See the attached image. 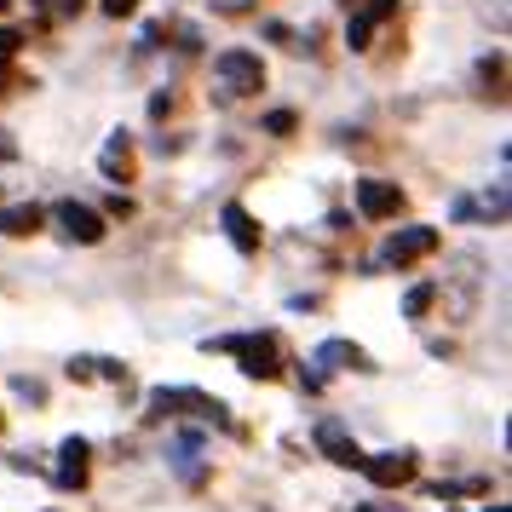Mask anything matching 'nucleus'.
I'll list each match as a JSON object with an SVG mask.
<instances>
[{
    "mask_svg": "<svg viewBox=\"0 0 512 512\" xmlns=\"http://www.w3.org/2000/svg\"><path fill=\"white\" fill-rule=\"evenodd\" d=\"M213 75L225 81V93H231V98H248V93L265 87V64H259L254 52H242V47L219 52V58H213Z\"/></svg>",
    "mask_w": 512,
    "mask_h": 512,
    "instance_id": "f257e3e1",
    "label": "nucleus"
},
{
    "mask_svg": "<svg viewBox=\"0 0 512 512\" xmlns=\"http://www.w3.org/2000/svg\"><path fill=\"white\" fill-rule=\"evenodd\" d=\"M208 346L236 351L242 374H254V380H271V374H277V340H271V334H236V340H208Z\"/></svg>",
    "mask_w": 512,
    "mask_h": 512,
    "instance_id": "f03ea898",
    "label": "nucleus"
},
{
    "mask_svg": "<svg viewBox=\"0 0 512 512\" xmlns=\"http://www.w3.org/2000/svg\"><path fill=\"white\" fill-rule=\"evenodd\" d=\"M173 409H196L202 420H213V426H231V415H225V403L208 392H150V415H173Z\"/></svg>",
    "mask_w": 512,
    "mask_h": 512,
    "instance_id": "7ed1b4c3",
    "label": "nucleus"
},
{
    "mask_svg": "<svg viewBox=\"0 0 512 512\" xmlns=\"http://www.w3.org/2000/svg\"><path fill=\"white\" fill-rule=\"evenodd\" d=\"M392 12H397V0H357V6H351V18H346V47L351 52H369L374 29L386 24Z\"/></svg>",
    "mask_w": 512,
    "mask_h": 512,
    "instance_id": "20e7f679",
    "label": "nucleus"
},
{
    "mask_svg": "<svg viewBox=\"0 0 512 512\" xmlns=\"http://www.w3.org/2000/svg\"><path fill=\"white\" fill-rule=\"evenodd\" d=\"M58 225H64V236L81 242V248L104 242V219H98L93 208H81V202H58Z\"/></svg>",
    "mask_w": 512,
    "mask_h": 512,
    "instance_id": "39448f33",
    "label": "nucleus"
},
{
    "mask_svg": "<svg viewBox=\"0 0 512 512\" xmlns=\"http://www.w3.org/2000/svg\"><path fill=\"white\" fill-rule=\"evenodd\" d=\"M438 248V231L432 225H409V231H397L392 242H386V259L392 265H415V259H426Z\"/></svg>",
    "mask_w": 512,
    "mask_h": 512,
    "instance_id": "423d86ee",
    "label": "nucleus"
},
{
    "mask_svg": "<svg viewBox=\"0 0 512 512\" xmlns=\"http://www.w3.org/2000/svg\"><path fill=\"white\" fill-rule=\"evenodd\" d=\"M357 472H369L374 489H397V484H409V478H415V461L392 449V455H363V466H357Z\"/></svg>",
    "mask_w": 512,
    "mask_h": 512,
    "instance_id": "0eeeda50",
    "label": "nucleus"
},
{
    "mask_svg": "<svg viewBox=\"0 0 512 512\" xmlns=\"http://www.w3.org/2000/svg\"><path fill=\"white\" fill-rule=\"evenodd\" d=\"M317 449H323L334 466H363V449H357V438H351L340 420H323V426H317Z\"/></svg>",
    "mask_w": 512,
    "mask_h": 512,
    "instance_id": "6e6552de",
    "label": "nucleus"
},
{
    "mask_svg": "<svg viewBox=\"0 0 512 512\" xmlns=\"http://www.w3.org/2000/svg\"><path fill=\"white\" fill-rule=\"evenodd\" d=\"M357 208H363V219H392L403 208V190L386 185V179H363L357 185Z\"/></svg>",
    "mask_w": 512,
    "mask_h": 512,
    "instance_id": "1a4fd4ad",
    "label": "nucleus"
},
{
    "mask_svg": "<svg viewBox=\"0 0 512 512\" xmlns=\"http://www.w3.org/2000/svg\"><path fill=\"white\" fill-rule=\"evenodd\" d=\"M87 455H93L87 438H64V443H58V484H64V489L87 484Z\"/></svg>",
    "mask_w": 512,
    "mask_h": 512,
    "instance_id": "9d476101",
    "label": "nucleus"
},
{
    "mask_svg": "<svg viewBox=\"0 0 512 512\" xmlns=\"http://www.w3.org/2000/svg\"><path fill=\"white\" fill-rule=\"evenodd\" d=\"M219 225H225V236H231L242 254H259V225H254V213H248V208H236V202H231V208L219 213Z\"/></svg>",
    "mask_w": 512,
    "mask_h": 512,
    "instance_id": "9b49d317",
    "label": "nucleus"
},
{
    "mask_svg": "<svg viewBox=\"0 0 512 512\" xmlns=\"http://www.w3.org/2000/svg\"><path fill=\"white\" fill-rule=\"evenodd\" d=\"M317 369H369V351L351 340H323L317 346Z\"/></svg>",
    "mask_w": 512,
    "mask_h": 512,
    "instance_id": "f8f14e48",
    "label": "nucleus"
},
{
    "mask_svg": "<svg viewBox=\"0 0 512 512\" xmlns=\"http://www.w3.org/2000/svg\"><path fill=\"white\" fill-rule=\"evenodd\" d=\"M41 219H47V213L35 208V202H18V208H0V231L6 236H35Z\"/></svg>",
    "mask_w": 512,
    "mask_h": 512,
    "instance_id": "ddd939ff",
    "label": "nucleus"
},
{
    "mask_svg": "<svg viewBox=\"0 0 512 512\" xmlns=\"http://www.w3.org/2000/svg\"><path fill=\"white\" fill-rule=\"evenodd\" d=\"M104 173H110V179H127V173H133V156H127V133H116V139H110V150H104Z\"/></svg>",
    "mask_w": 512,
    "mask_h": 512,
    "instance_id": "4468645a",
    "label": "nucleus"
},
{
    "mask_svg": "<svg viewBox=\"0 0 512 512\" xmlns=\"http://www.w3.org/2000/svg\"><path fill=\"white\" fill-rule=\"evenodd\" d=\"M18 41H24L18 29H0V75H6V64H12V58H18Z\"/></svg>",
    "mask_w": 512,
    "mask_h": 512,
    "instance_id": "2eb2a0df",
    "label": "nucleus"
},
{
    "mask_svg": "<svg viewBox=\"0 0 512 512\" xmlns=\"http://www.w3.org/2000/svg\"><path fill=\"white\" fill-rule=\"evenodd\" d=\"M426 305H432V288H415V294H409V300H403V311H409V317H420V311H426Z\"/></svg>",
    "mask_w": 512,
    "mask_h": 512,
    "instance_id": "dca6fc26",
    "label": "nucleus"
},
{
    "mask_svg": "<svg viewBox=\"0 0 512 512\" xmlns=\"http://www.w3.org/2000/svg\"><path fill=\"white\" fill-rule=\"evenodd\" d=\"M265 127H271V133H294V116H288V110H277V116L265 121Z\"/></svg>",
    "mask_w": 512,
    "mask_h": 512,
    "instance_id": "f3484780",
    "label": "nucleus"
},
{
    "mask_svg": "<svg viewBox=\"0 0 512 512\" xmlns=\"http://www.w3.org/2000/svg\"><path fill=\"white\" fill-rule=\"evenodd\" d=\"M104 12H110V18H121V12H133V0H104Z\"/></svg>",
    "mask_w": 512,
    "mask_h": 512,
    "instance_id": "a211bd4d",
    "label": "nucleus"
},
{
    "mask_svg": "<svg viewBox=\"0 0 512 512\" xmlns=\"http://www.w3.org/2000/svg\"><path fill=\"white\" fill-rule=\"evenodd\" d=\"M351 512H403V507H351Z\"/></svg>",
    "mask_w": 512,
    "mask_h": 512,
    "instance_id": "6ab92c4d",
    "label": "nucleus"
},
{
    "mask_svg": "<svg viewBox=\"0 0 512 512\" xmlns=\"http://www.w3.org/2000/svg\"><path fill=\"white\" fill-rule=\"evenodd\" d=\"M351 6H357V0H346V12H351Z\"/></svg>",
    "mask_w": 512,
    "mask_h": 512,
    "instance_id": "aec40b11",
    "label": "nucleus"
},
{
    "mask_svg": "<svg viewBox=\"0 0 512 512\" xmlns=\"http://www.w3.org/2000/svg\"><path fill=\"white\" fill-rule=\"evenodd\" d=\"M489 512H507V507H489Z\"/></svg>",
    "mask_w": 512,
    "mask_h": 512,
    "instance_id": "412c9836",
    "label": "nucleus"
},
{
    "mask_svg": "<svg viewBox=\"0 0 512 512\" xmlns=\"http://www.w3.org/2000/svg\"><path fill=\"white\" fill-rule=\"evenodd\" d=\"M0 6H6V0H0Z\"/></svg>",
    "mask_w": 512,
    "mask_h": 512,
    "instance_id": "4be33fe9",
    "label": "nucleus"
}]
</instances>
